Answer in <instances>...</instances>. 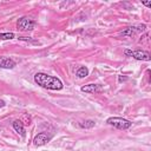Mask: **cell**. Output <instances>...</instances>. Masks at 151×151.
I'll return each mask as SVG.
<instances>
[{
    "label": "cell",
    "mask_w": 151,
    "mask_h": 151,
    "mask_svg": "<svg viewBox=\"0 0 151 151\" xmlns=\"http://www.w3.org/2000/svg\"><path fill=\"white\" fill-rule=\"evenodd\" d=\"M106 123L116 129H119V130H127L129 127H131L132 123L125 118H120V117H110L107 118Z\"/></svg>",
    "instance_id": "cell-2"
},
{
    "label": "cell",
    "mask_w": 151,
    "mask_h": 151,
    "mask_svg": "<svg viewBox=\"0 0 151 151\" xmlns=\"http://www.w3.org/2000/svg\"><path fill=\"white\" fill-rule=\"evenodd\" d=\"M15 66V61L7 57H0V67L1 68H13Z\"/></svg>",
    "instance_id": "cell-7"
},
{
    "label": "cell",
    "mask_w": 151,
    "mask_h": 151,
    "mask_svg": "<svg viewBox=\"0 0 151 151\" xmlns=\"http://www.w3.org/2000/svg\"><path fill=\"white\" fill-rule=\"evenodd\" d=\"M124 53L127 57H132L137 60H144V61H149L151 59L150 53L146 51H142V50H137V51H130V50H125Z\"/></svg>",
    "instance_id": "cell-4"
},
{
    "label": "cell",
    "mask_w": 151,
    "mask_h": 151,
    "mask_svg": "<svg viewBox=\"0 0 151 151\" xmlns=\"http://www.w3.org/2000/svg\"><path fill=\"white\" fill-rule=\"evenodd\" d=\"M34 20H32L31 18H27V17H22L18 20V29L21 31V32H28V31H32L34 28Z\"/></svg>",
    "instance_id": "cell-3"
},
{
    "label": "cell",
    "mask_w": 151,
    "mask_h": 151,
    "mask_svg": "<svg viewBox=\"0 0 151 151\" xmlns=\"http://www.w3.org/2000/svg\"><path fill=\"white\" fill-rule=\"evenodd\" d=\"M50 139H51V137L47 136V133L41 132V133H38V134L34 137L33 144H34L35 146H41V145H45Z\"/></svg>",
    "instance_id": "cell-5"
},
{
    "label": "cell",
    "mask_w": 151,
    "mask_h": 151,
    "mask_svg": "<svg viewBox=\"0 0 151 151\" xmlns=\"http://www.w3.org/2000/svg\"><path fill=\"white\" fill-rule=\"evenodd\" d=\"M99 91H101V86L97 84H88L81 87V92H85V93H96Z\"/></svg>",
    "instance_id": "cell-8"
},
{
    "label": "cell",
    "mask_w": 151,
    "mask_h": 151,
    "mask_svg": "<svg viewBox=\"0 0 151 151\" xmlns=\"http://www.w3.org/2000/svg\"><path fill=\"white\" fill-rule=\"evenodd\" d=\"M14 38V33L12 32H7V33H0V39L1 40H9Z\"/></svg>",
    "instance_id": "cell-12"
},
{
    "label": "cell",
    "mask_w": 151,
    "mask_h": 151,
    "mask_svg": "<svg viewBox=\"0 0 151 151\" xmlns=\"http://www.w3.org/2000/svg\"><path fill=\"white\" fill-rule=\"evenodd\" d=\"M34 81L44 87V88H47V90H53V91H58V90H61L63 88V81L57 78V77H53V76H50L47 73H44V72H38L34 74Z\"/></svg>",
    "instance_id": "cell-1"
},
{
    "label": "cell",
    "mask_w": 151,
    "mask_h": 151,
    "mask_svg": "<svg viewBox=\"0 0 151 151\" xmlns=\"http://www.w3.org/2000/svg\"><path fill=\"white\" fill-rule=\"evenodd\" d=\"M5 105H6V104H5V101H4V100H1V99H0V107H4V106H5Z\"/></svg>",
    "instance_id": "cell-14"
},
{
    "label": "cell",
    "mask_w": 151,
    "mask_h": 151,
    "mask_svg": "<svg viewBox=\"0 0 151 151\" xmlns=\"http://www.w3.org/2000/svg\"><path fill=\"white\" fill-rule=\"evenodd\" d=\"M145 28H146L145 25H140V26H137V27H127L124 32H122V34H123V35H129V37H131V35H133L134 33L144 32Z\"/></svg>",
    "instance_id": "cell-6"
},
{
    "label": "cell",
    "mask_w": 151,
    "mask_h": 151,
    "mask_svg": "<svg viewBox=\"0 0 151 151\" xmlns=\"http://www.w3.org/2000/svg\"><path fill=\"white\" fill-rule=\"evenodd\" d=\"M79 126L83 129H91L94 126V122L93 120H85V122L79 123Z\"/></svg>",
    "instance_id": "cell-11"
},
{
    "label": "cell",
    "mask_w": 151,
    "mask_h": 151,
    "mask_svg": "<svg viewBox=\"0 0 151 151\" xmlns=\"http://www.w3.org/2000/svg\"><path fill=\"white\" fill-rule=\"evenodd\" d=\"M20 40H22V41H28V42H32V44H39L37 40H33L32 38H26V37H20L19 38Z\"/></svg>",
    "instance_id": "cell-13"
},
{
    "label": "cell",
    "mask_w": 151,
    "mask_h": 151,
    "mask_svg": "<svg viewBox=\"0 0 151 151\" xmlns=\"http://www.w3.org/2000/svg\"><path fill=\"white\" fill-rule=\"evenodd\" d=\"M76 74H77L78 78H85V77H87V74H88V70H87L85 66H81V67H79V68L77 70Z\"/></svg>",
    "instance_id": "cell-10"
},
{
    "label": "cell",
    "mask_w": 151,
    "mask_h": 151,
    "mask_svg": "<svg viewBox=\"0 0 151 151\" xmlns=\"http://www.w3.org/2000/svg\"><path fill=\"white\" fill-rule=\"evenodd\" d=\"M13 129L15 130V132H18L20 136H25V127H24V123L19 119L13 122Z\"/></svg>",
    "instance_id": "cell-9"
},
{
    "label": "cell",
    "mask_w": 151,
    "mask_h": 151,
    "mask_svg": "<svg viewBox=\"0 0 151 151\" xmlns=\"http://www.w3.org/2000/svg\"><path fill=\"white\" fill-rule=\"evenodd\" d=\"M144 5H145V6H147V7H149V6H150V5H151V4H150V2H144Z\"/></svg>",
    "instance_id": "cell-15"
}]
</instances>
